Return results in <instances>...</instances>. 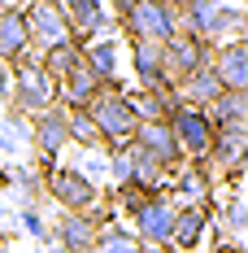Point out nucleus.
I'll list each match as a JSON object with an SVG mask.
<instances>
[{"instance_id": "nucleus-1", "label": "nucleus", "mask_w": 248, "mask_h": 253, "mask_svg": "<svg viewBox=\"0 0 248 253\" xmlns=\"http://www.w3.org/2000/svg\"><path fill=\"white\" fill-rule=\"evenodd\" d=\"M109 13L118 35H126L122 44H166L178 35V4L166 0H118Z\"/></svg>"}, {"instance_id": "nucleus-2", "label": "nucleus", "mask_w": 248, "mask_h": 253, "mask_svg": "<svg viewBox=\"0 0 248 253\" xmlns=\"http://www.w3.org/2000/svg\"><path fill=\"white\" fill-rule=\"evenodd\" d=\"M52 105H57V83L48 79V70L39 66L35 52H22L9 66V101H4V109H13L22 118H39Z\"/></svg>"}, {"instance_id": "nucleus-3", "label": "nucleus", "mask_w": 248, "mask_h": 253, "mask_svg": "<svg viewBox=\"0 0 248 253\" xmlns=\"http://www.w3.org/2000/svg\"><path fill=\"white\" fill-rule=\"evenodd\" d=\"M126 92H131L126 79H109V83H100L96 101L87 105V118L96 123L105 149H109V144H126V140L135 135V126H140L135 109H131V101H126Z\"/></svg>"}, {"instance_id": "nucleus-4", "label": "nucleus", "mask_w": 248, "mask_h": 253, "mask_svg": "<svg viewBox=\"0 0 248 253\" xmlns=\"http://www.w3.org/2000/svg\"><path fill=\"white\" fill-rule=\"evenodd\" d=\"M44 197L57 210H70V214H87V210H96L105 201V192L96 183H87L70 162H57L52 170H44Z\"/></svg>"}, {"instance_id": "nucleus-5", "label": "nucleus", "mask_w": 248, "mask_h": 253, "mask_svg": "<svg viewBox=\"0 0 248 253\" xmlns=\"http://www.w3.org/2000/svg\"><path fill=\"white\" fill-rule=\"evenodd\" d=\"M170 131H174V140H178V149H183V162H200L205 166V157H209V144H213V123H209V114L200 109V105H187V101H178L170 109Z\"/></svg>"}, {"instance_id": "nucleus-6", "label": "nucleus", "mask_w": 248, "mask_h": 253, "mask_svg": "<svg viewBox=\"0 0 248 253\" xmlns=\"http://www.w3.org/2000/svg\"><path fill=\"white\" fill-rule=\"evenodd\" d=\"M66 149H70V135H66V109L61 105H52L39 118H31V157H35L39 175L52 170L66 157Z\"/></svg>"}, {"instance_id": "nucleus-7", "label": "nucleus", "mask_w": 248, "mask_h": 253, "mask_svg": "<svg viewBox=\"0 0 248 253\" xmlns=\"http://www.w3.org/2000/svg\"><path fill=\"white\" fill-rule=\"evenodd\" d=\"M209 57H213V48H209L200 35H187V31H178L174 40H166V44H161L166 83H170V87H178L183 79H192L196 70H205V66H209Z\"/></svg>"}, {"instance_id": "nucleus-8", "label": "nucleus", "mask_w": 248, "mask_h": 253, "mask_svg": "<svg viewBox=\"0 0 248 253\" xmlns=\"http://www.w3.org/2000/svg\"><path fill=\"white\" fill-rule=\"evenodd\" d=\"M26 31H31V52H48L66 40H74V31L61 13V0H35L31 9H22Z\"/></svg>"}, {"instance_id": "nucleus-9", "label": "nucleus", "mask_w": 248, "mask_h": 253, "mask_svg": "<svg viewBox=\"0 0 248 253\" xmlns=\"http://www.w3.org/2000/svg\"><path fill=\"white\" fill-rule=\"evenodd\" d=\"M61 13H66V22H70L78 44H87L96 35H118V22H113V13H109L105 0H66Z\"/></svg>"}, {"instance_id": "nucleus-10", "label": "nucleus", "mask_w": 248, "mask_h": 253, "mask_svg": "<svg viewBox=\"0 0 248 253\" xmlns=\"http://www.w3.org/2000/svg\"><path fill=\"white\" fill-rule=\"evenodd\" d=\"M131 144L144 153V157H152L161 170H178L183 166V149H178V140H174V131H170L166 118L161 123H140L135 135H131Z\"/></svg>"}, {"instance_id": "nucleus-11", "label": "nucleus", "mask_w": 248, "mask_h": 253, "mask_svg": "<svg viewBox=\"0 0 248 253\" xmlns=\"http://www.w3.org/2000/svg\"><path fill=\"white\" fill-rule=\"evenodd\" d=\"M209 192H213V179L205 175V166H200V162H183V166L170 175L166 201H170L174 210H187V205H213V201H209Z\"/></svg>"}, {"instance_id": "nucleus-12", "label": "nucleus", "mask_w": 248, "mask_h": 253, "mask_svg": "<svg viewBox=\"0 0 248 253\" xmlns=\"http://www.w3.org/2000/svg\"><path fill=\"white\" fill-rule=\"evenodd\" d=\"M126 75H131V87H135V92L170 87V83H166L161 44H126Z\"/></svg>"}, {"instance_id": "nucleus-13", "label": "nucleus", "mask_w": 248, "mask_h": 253, "mask_svg": "<svg viewBox=\"0 0 248 253\" xmlns=\"http://www.w3.org/2000/svg\"><path fill=\"white\" fill-rule=\"evenodd\" d=\"M209 227H213V205H187V210H174L170 249L174 253H200V249H205Z\"/></svg>"}, {"instance_id": "nucleus-14", "label": "nucleus", "mask_w": 248, "mask_h": 253, "mask_svg": "<svg viewBox=\"0 0 248 253\" xmlns=\"http://www.w3.org/2000/svg\"><path fill=\"white\" fill-rule=\"evenodd\" d=\"M96 223L87 218V214H70V210H57V218L48 223V245L66 253H92L96 245Z\"/></svg>"}, {"instance_id": "nucleus-15", "label": "nucleus", "mask_w": 248, "mask_h": 253, "mask_svg": "<svg viewBox=\"0 0 248 253\" xmlns=\"http://www.w3.org/2000/svg\"><path fill=\"white\" fill-rule=\"evenodd\" d=\"M209 70L218 75L222 92H248V40L218 44L209 57Z\"/></svg>"}, {"instance_id": "nucleus-16", "label": "nucleus", "mask_w": 248, "mask_h": 253, "mask_svg": "<svg viewBox=\"0 0 248 253\" xmlns=\"http://www.w3.org/2000/svg\"><path fill=\"white\" fill-rule=\"evenodd\" d=\"M83 66H87L100 83L122 79V70H126V44L118 40V35H96V40L83 44Z\"/></svg>"}, {"instance_id": "nucleus-17", "label": "nucleus", "mask_w": 248, "mask_h": 253, "mask_svg": "<svg viewBox=\"0 0 248 253\" xmlns=\"http://www.w3.org/2000/svg\"><path fill=\"white\" fill-rule=\"evenodd\" d=\"M213 227H218V245H213V249H244V236H248V201H244V192H231V197L213 210Z\"/></svg>"}, {"instance_id": "nucleus-18", "label": "nucleus", "mask_w": 248, "mask_h": 253, "mask_svg": "<svg viewBox=\"0 0 248 253\" xmlns=\"http://www.w3.org/2000/svg\"><path fill=\"white\" fill-rule=\"evenodd\" d=\"M0 188L13 192V210L44 201V175L35 166H22V162H4L0 166Z\"/></svg>"}, {"instance_id": "nucleus-19", "label": "nucleus", "mask_w": 248, "mask_h": 253, "mask_svg": "<svg viewBox=\"0 0 248 253\" xmlns=\"http://www.w3.org/2000/svg\"><path fill=\"white\" fill-rule=\"evenodd\" d=\"M244 26H248L244 4H218V0H213V13H209L200 40H205L209 48H218V44H231V40H244Z\"/></svg>"}, {"instance_id": "nucleus-20", "label": "nucleus", "mask_w": 248, "mask_h": 253, "mask_svg": "<svg viewBox=\"0 0 248 253\" xmlns=\"http://www.w3.org/2000/svg\"><path fill=\"white\" fill-rule=\"evenodd\" d=\"M22 52H31V31L18 4H0V61L13 66Z\"/></svg>"}, {"instance_id": "nucleus-21", "label": "nucleus", "mask_w": 248, "mask_h": 253, "mask_svg": "<svg viewBox=\"0 0 248 253\" xmlns=\"http://www.w3.org/2000/svg\"><path fill=\"white\" fill-rule=\"evenodd\" d=\"M205 114L213 131H248V92H222Z\"/></svg>"}, {"instance_id": "nucleus-22", "label": "nucleus", "mask_w": 248, "mask_h": 253, "mask_svg": "<svg viewBox=\"0 0 248 253\" xmlns=\"http://www.w3.org/2000/svg\"><path fill=\"white\" fill-rule=\"evenodd\" d=\"M31 149V118L0 109V162H18Z\"/></svg>"}, {"instance_id": "nucleus-23", "label": "nucleus", "mask_w": 248, "mask_h": 253, "mask_svg": "<svg viewBox=\"0 0 248 253\" xmlns=\"http://www.w3.org/2000/svg\"><path fill=\"white\" fill-rule=\"evenodd\" d=\"M39 57V66L48 70V79L52 83H61V79H70L83 66V44L78 40H66V44H57V48H48V52H35Z\"/></svg>"}, {"instance_id": "nucleus-24", "label": "nucleus", "mask_w": 248, "mask_h": 253, "mask_svg": "<svg viewBox=\"0 0 248 253\" xmlns=\"http://www.w3.org/2000/svg\"><path fill=\"white\" fill-rule=\"evenodd\" d=\"M174 92H178V101H187V105H200V109H209V105H213L218 96H222V83H218V75H213V70L205 66V70H196L192 79H183V83H178Z\"/></svg>"}, {"instance_id": "nucleus-25", "label": "nucleus", "mask_w": 248, "mask_h": 253, "mask_svg": "<svg viewBox=\"0 0 248 253\" xmlns=\"http://www.w3.org/2000/svg\"><path fill=\"white\" fill-rule=\"evenodd\" d=\"M66 135H70V144L78 153H92V149H105V140H100L96 123L87 118V109H66Z\"/></svg>"}, {"instance_id": "nucleus-26", "label": "nucleus", "mask_w": 248, "mask_h": 253, "mask_svg": "<svg viewBox=\"0 0 248 253\" xmlns=\"http://www.w3.org/2000/svg\"><path fill=\"white\" fill-rule=\"evenodd\" d=\"M144 245L131 236V227H126L122 218L118 223H109V227L96 231V245H92V253H140Z\"/></svg>"}, {"instance_id": "nucleus-27", "label": "nucleus", "mask_w": 248, "mask_h": 253, "mask_svg": "<svg viewBox=\"0 0 248 253\" xmlns=\"http://www.w3.org/2000/svg\"><path fill=\"white\" fill-rule=\"evenodd\" d=\"M70 166H74V170H78L83 179H87V183H96L100 192H105V183H109V157H105V149L78 153V157L70 162Z\"/></svg>"}, {"instance_id": "nucleus-28", "label": "nucleus", "mask_w": 248, "mask_h": 253, "mask_svg": "<svg viewBox=\"0 0 248 253\" xmlns=\"http://www.w3.org/2000/svg\"><path fill=\"white\" fill-rule=\"evenodd\" d=\"M13 227L31 236L35 245H48V218H44V210L39 205H22V210H13Z\"/></svg>"}, {"instance_id": "nucleus-29", "label": "nucleus", "mask_w": 248, "mask_h": 253, "mask_svg": "<svg viewBox=\"0 0 248 253\" xmlns=\"http://www.w3.org/2000/svg\"><path fill=\"white\" fill-rule=\"evenodd\" d=\"M0 101H9V66L0 61Z\"/></svg>"}, {"instance_id": "nucleus-30", "label": "nucleus", "mask_w": 248, "mask_h": 253, "mask_svg": "<svg viewBox=\"0 0 248 253\" xmlns=\"http://www.w3.org/2000/svg\"><path fill=\"white\" fill-rule=\"evenodd\" d=\"M35 253H66V249H57V245H35Z\"/></svg>"}, {"instance_id": "nucleus-31", "label": "nucleus", "mask_w": 248, "mask_h": 253, "mask_svg": "<svg viewBox=\"0 0 248 253\" xmlns=\"http://www.w3.org/2000/svg\"><path fill=\"white\" fill-rule=\"evenodd\" d=\"M209 253H244V249H213V245H209Z\"/></svg>"}, {"instance_id": "nucleus-32", "label": "nucleus", "mask_w": 248, "mask_h": 253, "mask_svg": "<svg viewBox=\"0 0 248 253\" xmlns=\"http://www.w3.org/2000/svg\"><path fill=\"white\" fill-rule=\"evenodd\" d=\"M140 253H174V249H140Z\"/></svg>"}, {"instance_id": "nucleus-33", "label": "nucleus", "mask_w": 248, "mask_h": 253, "mask_svg": "<svg viewBox=\"0 0 248 253\" xmlns=\"http://www.w3.org/2000/svg\"><path fill=\"white\" fill-rule=\"evenodd\" d=\"M9 253H35V249H9Z\"/></svg>"}, {"instance_id": "nucleus-34", "label": "nucleus", "mask_w": 248, "mask_h": 253, "mask_svg": "<svg viewBox=\"0 0 248 253\" xmlns=\"http://www.w3.org/2000/svg\"><path fill=\"white\" fill-rule=\"evenodd\" d=\"M0 245H9V240H4V231H0Z\"/></svg>"}, {"instance_id": "nucleus-35", "label": "nucleus", "mask_w": 248, "mask_h": 253, "mask_svg": "<svg viewBox=\"0 0 248 253\" xmlns=\"http://www.w3.org/2000/svg\"><path fill=\"white\" fill-rule=\"evenodd\" d=\"M0 253H9V245H0Z\"/></svg>"}, {"instance_id": "nucleus-36", "label": "nucleus", "mask_w": 248, "mask_h": 253, "mask_svg": "<svg viewBox=\"0 0 248 253\" xmlns=\"http://www.w3.org/2000/svg\"><path fill=\"white\" fill-rule=\"evenodd\" d=\"M0 109H4V101H0Z\"/></svg>"}, {"instance_id": "nucleus-37", "label": "nucleus", "mask_w": 248, "mask_h": 253, "mask_svg": "<svg viewBox=\"0 0 248 253\" xmlns=\"http://www.w3.org/2000/svg\"><path fill=\"white\" fill-rule=\"evenodd\" d=\"M0 166H4V162H0Z\"/></svg>"}]
</instances>
